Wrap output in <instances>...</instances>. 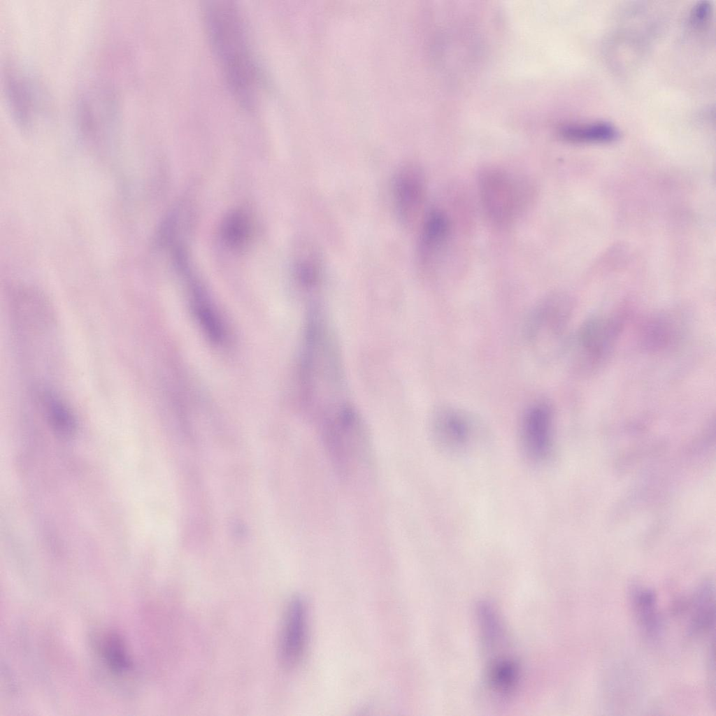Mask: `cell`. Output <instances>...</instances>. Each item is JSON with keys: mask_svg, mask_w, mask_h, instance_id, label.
I'll list each match as a JSON object with an SVG mask.
<instances>
[{"mask_svg": "<svg viewBox=\"0 0 716 716\" xmlns=\"http://www.w3.org/2000/svg\"><path fill=\"white\" fill-rule=\"evenodd\" d=\"M715 588L710 581L701 585L694 594L690 620L691 631L696 634L714 632Z\"/></svg>", "mask_w": 716, "mask_h": 716, "instance_id": "cell-15", "label": "cell"}, {"mask_svg": "<svg viewBox=\"0 0 716 716\" xmlns=\"http://www.w3.org/2000/svg\"><path fill=\"white\" fill-rule=\"evenodd\" d=\"M222 232L227 245L232 248L241 246L249 234L248 220L245 215L241 212L231 213L224 221Z\"/></svg>", "mask_w": 716, "mask_h": 716, "instance_id": "cell-20", "label": "cell"}, {"mask_svg": "<svg viewBox=\"0 0 716 716\" xmlns=\"http://www.w3.org/2000/svg\"><path fill=\"white\" fill-rule=\"evenodd\" d=\"M630 600L638 624L644 635L651 640L658 638L661 624L654 592L648 587L636 585L630 592Z\"/></svg>", "mask_w": 716, "mask_h": 716, "instance_id": "cell-14", "label": "cell"}, {"mask_svg": "<svg viewBox=\"0 0 716 716\" xmlns=\"http://www.w3.org/2000/svg\"><path fill=\"white\" fill-rule=\"evenodd\" d=\"M41 397L48 423L55 433L63 438L72 436L76 422L66 403L50 391H44Z\"/></svg>", "mask_w": 716, "mask_h": 716, "instance_id": "cell-18", "label": "cell"}, {"mask_svg": "<svg viewBox=\"0 0 716 716\" xmlns=\"http://www.w3.org/2000/svg\"><path fill=\"white\" fill-rule=\"evenodd\" d=\"M393 202L398 220L405 227H412L424 207L427 181L422 169L408 163L396 171L392 185Z\"/></svg>", "mask_w": 716, "mask_h": 716, "instance_id": "cell-8", "label": "cell"}, {"mask_svg": "<svg viewBox=\"0 0 716 716\" xmlns=\"http://www.w3.org/2000/svg\"><path fill=\"white\" fill-rule=\"evenodd\" d=\"M119 110L113 92L105 86H92L77 101L76 118L78 131L92 144H104L116 134Z\"/></svg>", "mask_w": 716, "mask_h": 716, "instance_id": "cell-7", "label": "cell"}, {"mask_svg": "<svg viewBox=\"0 0 716 716\" xmlns=\"http://www.w3.org/2000/svg\"><path fill=\"white\" fill-rule=\"evenodd\" d=\"M301 381L310 415L319 424L351 403L341 354L322 306H310L301 357Z\"/></svg>", "mask_w": 716, "mask_h": 716, "instance_id": "cell-1", "label": "cell"}, {"mask_svg": "<svg viewBox=\"0 0 716 716\" xmlns=\"http://www.w3.org/2000/svg\"><path fill=\"white\" fill-rule=\"evenodd\" d=\"M552 410L545 401H537L524 410L520 434L523 450L529 459L543 461L550 446Z\"/></svg>", "mask_w": 716, "mask_h": 716, "instance_id": "cell-9", "label": "cell"}, {"mask_svg": "<svg viewBox=\"0 0 716 716\" xmlns=\"http://www.w3.org/2000/svg\"><path fill=\"white\" fill-rule=\"evenodd\" d=\"M621 322L615 317H594L581 327L578 347L591 364L605 358L613 348L620 330Z\"/></svg>", "mask_w": 716, "mask_h": 716, "instance_id": "cell-13", "label": "cell"}, {"mask_svg": "<svg viewBox=\"0 0 716 716\" xmlns=\"http://www.w3.org/2000/svg\"><path fill=\"white\" fill-rule=\"evenodd\" d=\"M100 653L108 668L114 674L122 675L132 666L125 645L117 634L108 633L100 643Z\"/></svg>", "mask_w": 716, "mask_h": 716, "instance_id": "cell-19", "label": "cell"}, {"mask_svg": "<svg viewBox=\"0 0 716 716\" xmlns=\"http://www.w3.org/2000/svg\"><path fill=\"white\" fill-rule=\"evenodd\" d=\"M306 606L301 597L295 596L287 606L280 639L279 657L283 667L291 669L299 664L306 649Z\"/></svg>", "mask_w": 716, "mask_h": 716, "instance_id": "cell-10", "label": "cell"}, {"mask_svg": "<svg viewBox=\"0 0 716 716\" xmlns=\"http://www.w3.org/2000/svg\"><path fill=\"white\" fill-rule=\"evenodd\" d=\"M478 185L485 215L496 227L511 225L527 210L534 196V187L529 180L499 167L481 170Z\"/></svg>", "mask_w": 716, "mask_h": 716, "instance_id": "cell-4", "label": "cell"}, {"mask_svg": "<svg viewBox=\"0 0 716 716\" xmlns=\"http://www.w3.org/2000/svg\"><path fill=\"white\" fill-rule=\"evenodd\" d=\"M294 275L302 289L315 294L322 286L324 266L322 256L313 243L304 247L294 264Z\"/></svg>", "mask_w": 716, "mask_h": 716, "instance_id": "cell-16", "label": "cell"}, {"mask_svg": "<svg viewBox=\"0 0 716 716\" xmlns=\"http://www.w3.org/2000/svg\"><path fill=\"white\" fill-rule=\"evenodd\" d=\"M320 427L330 461L342 478L358 477L370 467L372 450L368 429L352 404L326 420Z\"/></svg>", "mask_w": 716, "mask_h": 716, "instance_id": "cell-3", "label": "cell"}, {"mask_svg": "<svg viewBox=\"0 0 716 716\" xmlns=\"http://www.w3.org/2000/svg\"><path fill=\"white\" fill-rule=\"evenodd\" d=\"M471 417L463 410L441 406L431 417L432 436L438 445L447 450H459L468 443L472 434Z\"/></svg>", "mask_w": 716, "mask_h": 716, "instance_id": "cell-11", "label": "cell"}, {"mask_svg": "<svg viewBox=\"0 0 716 716\" xmlns=\"http://www.w3.org/2000/svg\"><path fill=\"white\" fill-rule=\"evenodd\" d=\"M208 38L228 86L243 106L252 107L257 92V69L241 10L231 1H210L203 6Z\"/></svg>", "mask_w": 716, "mask_h": 716, "instance_id": "cell-2", "label": "cell"}, {"mask_svg": "<svg viewBox=\"0 0 716 716\" xmlns=\"http://www.w3.org/2000/svg\"><path fill=\"white\" fill-rule=\"evenodd\" d=\"M570 313L568 299L561 294H552L541 299L529 314L524 327L526 341L541 361L554 355Z\"/></svg>", "mask_w": 716, "mask_h": 716, "instance_id": "cell-6", "label": "cell"}, {"mask_svg": "<svg viewBox=\"0 0 716 716\" xmlns=\"http://www.w3.org/2000/svg\"><path fill=\"white\" fill-rule=\"evenodd\" d=\"M711 13L712 6L709 1H699L692 10V24L696 27H703L709 20Z\"/></svg>", "mask_w": 716, "mask_h": 716, "instance_id": "cell-21", "label": "cell"}, {"mask_svg": "<svg viewBox=\"0 0 716 716\" xmlns=\"http://www.w3.org/2000/svg\"><path fill=\"white\" fill-rule=\"evenodd\" d=\"M6 105L15 124L25 133L43 129L50 118V101L42 83L26 68L7 62L3 71Z\"/></svg>", "mask_w": 716, "mask_h": 716, "instance_id": "cell-5", "label": "cell"}, {"mask_svg": "<svg viewBox=\"0 0 716 716\" xmlns=\"http://www.w3.org/2000/svg\"><path fill=\"white\" fill-rule=\"evenodd\" d=\"M561 137L578 143H603L615 141L620 133L611 124L598 122L582 125H567L561 128Z\"/></svg>", "mask_w": 716, "mask_h": 716, "instance_id": "cell-17", "label": "cell"}, {"mask_svg": "<svg viewBox=\"0 0 716 716\" xmlns=\"http://www.w3.org/2000/svg\"><path fill=\"white\" fill-rule=\"evenodd\" d=\"M452 227L449 214L443 209H432L425 216L417 248L418 260L422 267L431 268L440 259L450 241Z\"/></svg>", "mask_w": 716, "mask_h": 716, "instance_id": "cell-12", "label": "cell"}]
</instances>
